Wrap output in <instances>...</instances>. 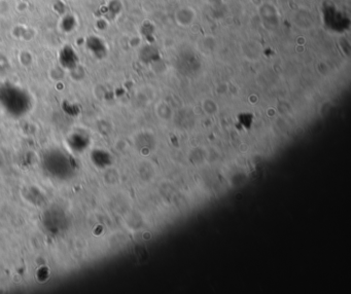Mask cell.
I'll use <instances>...</instances> for the list:
<instances>
[{"label": "cell", "mask_w": 351, "mask_h": 294, "mask_svg": "<svg viewBox=\"0 0 351 294\" xmlns=\"http://www.w3.org/2000/svg\"><path fill=\"white\" fill-rule=\"evenodd\" d=\"M60 62L61 64L66 67V68H73L78 62V57H76V53L74 50L70 47V45H66L64 47V49L60 53Z\"/></svg>", "instance_id": "cell-1"}, {"label": "cell", "mask_w": 351, "mask_h": 294, "mask_svg": "<svg viewBox=\"0 0 351 294\" xmlns=\"http://www.w3.org/2000/svg\"><path fill=\"white\" fill-rule=\"evenodd\" d=\"M87 45H88V49L98 57L105 54V44L99 37H96V36L89 37L87 40Z\"/></svg>", "instance_id": "cell-2"}, {"label": "cell", "mask_w": 351, "mask_h": 294, "mask_svg": "<svg viewBox=\"0 0 351 294\" xmlns=\"http://www.w3.org/2000/svg\"><path fill=\"white\" fill-rule=\"evenodd\" d=\"M75 24H76L75 19L71 16H67L62 21V28L64 29L65 32H71V30L75 27Z\"/></svg>", "instance_id": "cell-3"}]
</instances>
